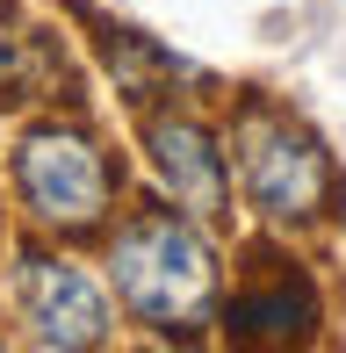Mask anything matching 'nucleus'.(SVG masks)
<instances>
[{"label":"nucleus","mask_w":346,"mask_h":353,"mask_svg":"<svg viewBox=\"0 0 346 353\" xmlns=\"http://www.w3.org/2000/svg\"><path fill=\"white\" fill-rule=\"evenodd\" d=\"M231 152H238V188L260 216H274V223L325 216V202H332V159H325V144L296 116L245 108L238 130H231Z\"/></svg>","instance_id":"obj_2"},{"label":"nucleus","mask_w":346,"mask_h":353,"mask_svg":"<svg viewBox=\"0 0 346 353\" xmlns=\"http://www.w3.org/2000/svg\"><path fill=\"white\" fill-rule=\"evenodd\" d=\"M108 274L130 317H145L152 332H195L216 310V252L202 245V231L173 210H145L116 231Z\"/></svg>","instance_id":"obj_1"},{"label":"nucleus","mask_w":346,"mask_h":353,"mask_svg":"<svg viewBox=\"0 0 346 353\" xmlns=\"http://www.w3.org/2000/svg\"><path fill=\"white\" fill-rule=\"evenodd\" d=\"M14 296H22V317H29V339L37 346L80 353V346L108 339V296L80 274V267H65V260L29 252L22 274H14Z\"/></svg>","instance_id":"obj_4"},{"label":"nucleus","mask_w":346,"mask_h":353,"mask_svg":"<svg viewBox=\"0 0 346 353\" xmlns=\"http://www.w3.org/2000/svg\"><path fill=\"white\" fill-rule=\"evenodd\" d=\"M145 152H152V173L166 181L173 210L224 216V152H216V137L195 116H152L145 123Z\"/></svg>","instance_id":"obj_5"},{"label":"nucleus","mask_w":346,"mask_h":353,"mask_svg":"<svg viewBox=\"0 0 346 353\" xmlns=\"http://www.w3.org/2000/svg\"><path fill=\"white\" fill-rule=\"evenodd\" d=\"M14 188H22L29 216L43 231H94L108 216L116 173H108V152L80 123H37L14 152Z\"/></svg>","instance_id":"obj_3"},{"label":"nucleus","mask_w":346,"mask_h":353,"mask_svg":"<svg viewBox=\"0 0 346 353\" xmlns=\"http://www.w3.org/2000/svg\"><path fill=\"white\" fill-rule=\"evenodd\" d=\"M43 79V51L37 37H22V29L0 14V101H29V87Z\"/></svg>","instance_id":"obj_7"},{"label":"nucleus","mask_w":346,"mask_h":353,"mask_svg":"<svg viewBox=\"0 0 346 353\" xmlns=\"http://www.w3.org/2000/svg\"><path fill=\"white\" fill-rule=\"evenodd\" d=\"M318 325V296H310L303 274H267L253 288L224 303V332L231 339H303Z\"/></svg>","instance_id":"obj_6"}]
</instances>
